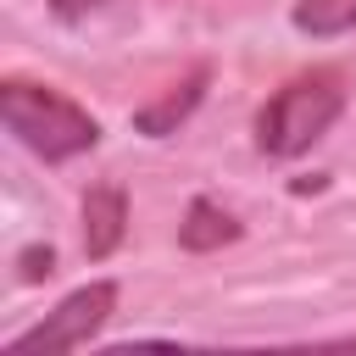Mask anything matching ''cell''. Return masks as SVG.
<instances>
[{
	"instance_id": "obj_5",
	"label": "cell",
	"mask_w": 356,
	"mask_h": 356,
	"mask_svg": "<svg viewBox=\"0 0 356 356\" xmlns=\"http://www.w3.org/2000/svg\"><path fill=\"white\" fill-rule=\"evenodd\" d=\"M206 83H211V67L200 61V67H189L161 100H150V106H139L134 111V128L139 134H150V139H167V134H178V122L200 106V95H206Z\"/></svg>"
},
{
	"instance_id": "obj_7",
	"label": "cell",
	"mask_w": 356,
	"mask_h": 356,
	"mask_svg": "<svg viewBox=\"0 0 356 356\" xmlns=\"http://www.w3.org/2000/svg\"><path fill=\"white\" fill-rule=\"evenodd\" d=\"M295 28L312 39H334L356 28V0H295Z\"/></svg>"
},
{
	"instance_id": "obj_6",
	"label": "cell",
	"mask_w": 356,
	"mask_h": 356,
	"mask_svg": "<svg viewBox=\"0 0 356 356\" xmlns=\"http://www.w3.org/2000/svg\"><path fill=\"white\" fill-rule=\"evenodd\" d=\"M239 239V222L217 206V200H189V211H184V222H178V245L184 250H195V256H206V250H222V245H234Z\"/></svg>"
},
{
	"instance_id": "obj_3",
	"label": "cell",
	"mask_w": 356,
	"mask_h": 356,
	"mask_svg": "<svg viewBox=\"0 0 356 356\" xmlns=\"http://www.w3.org/2000/svg\"><path fill=\"white\" fill-rule=\"evenodd\" d=\"M111 312H117V284H111V278H95V284H83V289H72L56 312H44V323L22 328L6 350H11V356H33V350H83V345L111 323Z\"/></svg>"
},
{
	"instance_id": "obj_4",
	"label": "cell",
	"mask_w": 356,
	"mask_h": 356,
	"mask_svg": "<svg viewBox=\"0 0 356 356\" xmlns=\"http://www.w3.org/2000/svg\"><path fill=\"white\" fill-rule=\"evenodd\" d=\"M128 234V195L117 184H100L83 195V256L89 261H106Z\"/></svg>"
},
{
	"instance_id": "obj_9",
	"label": "cell",
	"mask_w": 356,
	"mask_h": 356,
	"mask_svg": "<svg viewBox=\"0 0 356 356\" xmlns=\"http://www.w3.org/2000/svg\"><path fill=\"white\" fill-rule=\"evenodd\" d=\"M100 6H106V0H50V11H56L61 22H83V17L100 11Z\"/></svg>"
},
{
	"instance_id": "obj_8",
	"label": "cell",
	"mask_w": 356,
	"mask_h": 356,
	"mask_svg": "<svg viewBox=\"0 0 356 356\" xmlns=\"http://www.w3.org/2000/svg\"><path fill=\"white\" fill-rule=\"evenodd\" d=\"M50 273H56V250H50V245L22 250V273H17L22 284H39V278H50Z\"/></svg>"
},
{
	"instance_id": "obj_2",
	"label": "cell",
	"mask_w": 356,
	"mask_h": 356,
	"mask_svg": "<svg viewBox=\"0 0 356 356\" xmlns=\"http://www.w3.org/2000/svg\"><path fill=\"white\" fill-rule=\"evenodd\" d=\"M345 111V89L334 72H306V78H289L261 111H256V150L261 156H300L312 150Z\"/></svg>"
},
{
	"instance_id": "obj_1",
	"label": "cell",
	"mask_w": 356,
	"mask_h": 356,
	"mask_svg": "<svg viewBox=\"0 0 356 356\" xmlns=\"http://www.w3.org/2000/svg\"><path fill=\"white\" fill-rule=\"evenodd\" d=\"M0 117L17 134V145H28L44 161H72V156H83V150L100 145V122L78 100H67L61 89H50V83L6 78L0 83Z\"/></svg>"
}]
</instances>
